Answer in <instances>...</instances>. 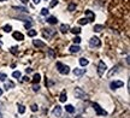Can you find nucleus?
<instances>
[{
  "instance_id": "19",
  "label": "nucleus",
  "mask_w": 130,
  "mask_h": 118,
  "mask_svg": "<svg viewBox=\"0 0 130 118\" xmlns=\"http://www.w3.org/2000/svg\"><path fill=\"white\" fill-rule=\"evenodd\" d=\"M13 87H14V83H13L12 81L6 82V83H5V86H4V88H5L6 90H9V89H11V88H13Z\"/></svg>"
},
{
  "instance_id": "15",
  "label": "nucleus",
  "mask_w": 130,
  "mask_h": 118,
  "mask_svg": "<svg viewBox=\"0 0 130 118\" xmlns=\"http://www.w3.org/2000/svg\"><path fill=\"white\" fill-rule=\"evenodd\" d=\"M70 52L71 53H78L80 51H81V48H80V46L78 45H72V46H70Z\"/></svg>"
},
{
  "instance_id": "7",
  "label": "nucleus",
  "mask_w": 130,
  "mask_h": 118,
  "mask_svg": "<svg viewBox=\"0 0 130 118\" xmlns=\"http://www.w3.org/2000/svg\"><path fill=\"white\" fill-rule=\"evenodd\" d=\"M123 86H124V83H123L122 81H113V82H111V84H110L111 89H117V88H122Z\"/></svg>"
},
{
  "instance_id": "33",
  "label": "nucleus",
  "mask_w": 130,
  "mask_h": 118,
  "mask_svg": "<svg viewBox=\"0 0 130 118\" xmlns=\"http://www.w3.org/2000/svg\"><path fill=\"white\" fill-rule=\"evenodd\" d=\"M30 108H31V111H33V112H36V111L39 110V107H38V105H36V104H33Z\"/></svg>"
},
{
  "instance_id": "27",
  "label": "nucleus",
  "mask_w": 130,
  "mask_h": 118,
  "mask_svg": "<svg viewBox=\"0 0 130 118\" xmlns=\"http://www.w3.org/2000/svg\"><path fill=\"white\" fill-rule=\"evenodd\" d=\"M101 30H104V25H101V24H96L95 27H94V31H101Z\"/></svg>"
},
{
  "instance_id": "24",
  "label": "nucleus",
  "mask_w": 130,
  "mask_h": 118,
  "mask_svg": "<svg viewBox=\"0 0 130 118\" xmlns=\"http://www.w3.org/2000/svg\"><path fill=\"white\" fill-rule=\"evenodd\" d=\"M75 10H76V4H73V3L69 4V6H67V11L72 12V11H75Z\"/></svg>"
},
{
  "instance_id": "18",
  "label": "nucleus",
  "mask_w": 130,
  "mask_h": 118,
  "mask_svg": "<svg viewBox=\"0 0 130 118\" xmlns=\"http://www.w3.org/2000/svg\"><path fill=\"white\" fill-rule=\"evenodd\" d=\"M57 22H58V19L54 16H51V17L47 18V23H49V24H57Z\"/></svg>"
},
{
  "instance_id": "12",
  "label": "nucleus",
  "mask_w": 130,
  "mask_h": 118,
  "mask_svg": "<svg viewBox=\"0 0 130 118\" xmlns=\"http://www.w3.org/2000/svg\"><path fill=\"white\" fill-rule=\"evenodd\" d=\"M119 68H120V65H116V66H113L112 69H111V70L108 71V75H107V76H108V77H112L115 74H117V72H118V69H119Z\"/></svg>"
},
{
  "instance_id": "34",
  "label": "nucleus",
  "mask_w": 130,
  "mask_h": 118,
  "mask_svg": "<svg viewBox=\"0 0 130 118\" xmlns=\"http://www.w3.org/2000/svg\"><path fill=\"white\" fill-rule=\"evenodd\" d=\"M73 42H75V45H78L81 42V37L80 36H76L75 39H73Z\"/></svg>"
},
{
  "instance_id": "22",
  "label": "nucleus",
  "mask_w": 130,
  "mask_h": 118,
  "mask_svg": "<svg viewBox=\"0 0 130 118\" xmlns=\"http://www.w3.org/2000/svg\"><path fill=\"white\" fill-rule=\"evenodd\" d=\"M13 10L21 11V12H24V13H27V12H28V10H27L25 7H21V6H13Z\"/></svg>"
},
{
  "instance_id": "23",
  "label": "nucleus",
  "mask_w": 130,
  "mask_h": 118,
  "mask_svg": "<svg viewBox=\"0 0 130 118\" xmlns=\"http://www.w3.org/2000/svg\"><path fill=\"white\" fill-rule=\"evenodd\" d=\"M36 35H38V31L34 30V29H29V31H28V36L34 37V36H36Z\"/></svg>"
},
{
  "instance_id": "46",
  "label": "nucleus",
  "mask_w": 130,
  "mask_h": 118,
  "mask_svg": "<svg viewBox=\"0 0 130 118\" xmlns=\"http://www.w3.org/2000/svg\"><path fill=\"white\" fill-rule=\"evenodd\" d=\"M1 45H3V44H1V42H0V47H1Z\"/></svg>"
},
{
  "instance_id": "5",
  "label": "nucleus",
  "mask_w": 130,
  "mask_h": 118,
  "mask_svg": "<svg viewBox=\"0 0 130 118\" xmlns=\"http://www.w3.org/2000/svg\"><path fill=\"white\" fill-rule=\"evenodd\" d=\"M106 69H107L106 64H105L102 60H100V62H99V64H98V75H99V76H102V75H104V72L106 71Z\"/></svg>"
},
{
  "instance_id": "35",
  "label": "nucleus",
  "mask_w": 130,
  "mask_h": 118,
  "mask_svg": "<svg viewBox=\"0 0 130 118\" xmlns=\"http://www.w3.org/2000/svg\"><path fill=\"white\" fill-rule=\"evenodd\" d=\"M48 12H49V11H48L47 9H42V10H41V15H42V16H47Z\"/></svg>"
},
{
  "instance_id": "17",
  "label": "nucleus",
  "mask_w": 130,
  "mask_h": 118,
  "mask_svg": "<svg viewBox=\"0 0 130 118\" xmlns=\"http://www.w3.org/2000/svg\"><path fill=\"white\" fill-rule=\"evenodd\" d=\"M66 99H67V95H66V90H63V92L60 93L59 100H60V103H65V101H66Z\"/></svg>"
},
{
  "instance_id": "28",
  "label": "nucleus",
  "mask_w": 130,
  "mask_h": 118,
  "mask_svg": "<svg viewBox=\"0 0 130 118\" xmlns=\"http://www.w3.org/2000/svg\"><path fill=\"white\" fill-rule=\"evenodd\" d=\"M10 52H11L12 54H14V55H17V54H18V47H16V46H13V47H11V48H10Z\"/></svg>"
},
{
  "instance_id": "4",
  "label": "nucleus",
  "mask_w": 130,
  "mask_h": 118,
  "mask_svg": "<svg viewBox=\"0 0 130 118\" xmlns=\"http://www.w3.org/2000/svg\"><path fill=\"white\" fill-rule=\"evenodd\" d=\"M93 108L95 110V112H96L98 116H107V112H106L104 108H101V107H100L98 104H95V103L93 104Z\"/></svg>"
},
{
  "instance_id": "47",
  "label": "nucleus",
  "mask_w": 130,
  "mask_h": 118,
  "mask_svg": "<svg viewBox=\"0 0 130 118\" xmlns=\"http://www.w3.org/2000/svg\"><path fill=\"white\" fill-rule=\"evenodd\" d=\"M0 1H5V0H0Z\"/></svg>"
},
{
  "instance_id": "9",
  "label": "nucleus",
  "mask_w": 130,
  "mask_h": 118,
  "mask_svg": "<svg viewBox=\"0 0 130 118\" xmlns=\"http://www.w3.org/2000/svg\"><path fill=\"white\" fill-rule=\"evenodd\" d=\"M84 13H86V16L88 17V18H87V19H88V22H93V21L95 19V15L90 10H86V11H84Z\"/></svg>"
},
{
  "instance_id": "6",
  "label": "nucleus",
  "mask_w": 130,
  "mask_h": 118,
  "mask_svg": "<svg viewBox=\"0 0 130 118\" xmlns=\"http://www.w3.org/2000/svg\"><path fill=\"white\" fill-rule=\"evenodd\" d=\"M55 34H57V31H55L54 29H43V36L47 37V39L54 36Z\"/></svg>"
},
{
  "instance_id": "36",
  "label": "nucleus",
  "mask_w": 130,
  "mask_h": 118,
  "mask_svg": "<svg viewBox=\"0 0 130 118\" xmlns=\"http://www.w3.org/2000/svg\"><path fill=\"white\" fill-rule=\"evenodd\" d=\"M58 4V0H52V1H51V4H49V6L51 7H54L55 5H57Z\"/></svg>"
},
{
  "instance_id": "21",
  "label": "nucleus",
  "mask_w": 130,
  "mask_h": 118,
  "mask_svg": "<svg viewBox=\"0 0 130 118\" xmlns=\"http://www.w3.org/2000/svg\"><path fill=\"white\" fill-rule=\"evenodd\" d=\"M65 110H66V112H69V113H73V112H75V107H73L72 105H66V106H65Z\"/></svg>"
},
{
  "instance_id": "40",
  "label": "nucleus",
  "mask_w": 130,
  "mask_h": 118,
  "mask_svg": "<svg viewBox=\"0 0 130 118\" xmlns=\"http://www.w3.org/2000/svg\"><path fill=\"white\" fill-rule=\"evenodd\" d=\"M23 81H24V82H28V81H30V78H29L28 76H24V77H23Z\"/></svg>"
},
{
  "instance_id": "1",
  "label": "nucleus",
  "mask_w": 130,
  "mask_h": 118,
  "mask_svg": "<svg viewBox=\"0 0 130 118\" xmlns=\"http://www.w3.org/2000/svg\"><path fill=\"white\" fill-rule=\"evenodd\" d=\"M73 95H75V98H78V99H87L88 98L86 92H83V89L80 88V87H76L73 89Z\"/></svg>"
},
{
  "instance_id": "11",
  "label": "nucleus",
  "mask_w": 130,
  "mask_h": 118,
  "mask_svg": "<svg viewBox=\"0 0 130 118\" xmlns=\"http://www.w3.org/2000/svg\"><path fill=\"white\" fill-rule=\"evenodd\" d=\"M84 72H86V69H78V68L73 69V75L77 76V77H81Z\"/></svg>"
},
{
  "instance_id": "13",
  "label": "nucleus",
  "mask_w": 130,
  "mask_h": 118,
  "mask_svg": "<svg viewBox=\"0 0 130 118\" xmlns=\"http://www.w3.org/2000/svg\"><path fill=\"white\" fill-rule=\"evenodd\" d=\"M33 45H34L35 47H38V48H42V47L46 46L45 42H42L41 40H33Z\"/></svg>"
},
{
  "instance_id": "48",
  "label": "nucleus",
  "mask_w": 130,
  "mask_h": 118,
  "mask_svg": "<svg viewBox=\"0 0 130 118\" xmlns=\"http://www.w3.org/2000/svg\"><path fill=\"white\" fill-rule=\"evenodd\" d=\"M0 106H1V103H0Z\"/></svg>"
},
{
  "instance_id": "2",
  "label": "nucleus",
  "mask_w": 130,
  "mask_h": 118,
  "mask_svg": "<svg viewBox=\"0 0 130 118\" xmlns=\"http://www.w3.org/2000/svg\"><path fill=\"white\" fill-rule=\"evenodd\" d=\"M55 66H57L58 71H59L62 75H67V74L70 72V68H69L67 65H64V64H63V63H60V62H58Z\"/></svg>"
},
{
  "instance_id": "16",
  "label": "nucleus",
  "mask_w": 130,
  "mask_h": 118,
  "mask_svg": "<svg viewBox=\"0 0 130 118\" xmlns=\"http://www.w3.org/2000/svg\"><path fill=\"white\" fill-rule=\"evenodd\" d=\"M59 30H60L63 34H66V33L70 30V27H69L67 24H60V28H59Z\"/></svg>"
},
{
  "instance_id": "42",
  "label": "nucleus",
  "mask_w": 130,
  "mask_h": 118,
  "mask_svg": "<svg viewBox=\"0 0 130 118\" xmlns=\"http://www.w3.org/2000/svg\"><path fill=\"white\" fill-rule=\"evenodd\" d=\"M21 1H22L23 4H28V1H29V0H21Z\"/></svg>"
},
{
  "instance_id": "45",
  "label": "nucleus",
  "mask_w": 130,
  "mask_h": 118,
  "mask_svg": "<svg viewBox=\"0 0 130 118\" xmlns=\"http://www.w3.org/2000/svg\"><path fill=\"white\" fill-rule=\"evenodd\" d=\"M0 118H3V116H1V113H0Z\"/></svg>"
},
{
  "instance_id": "3",
  "label": "nucleus",
  "mask_w": 130,
  "mask_h": 118,
  "mask_svg": "<svg viewBox=\"0 0 130 118\" xmlns=\"http://www.w3.org/2000/svg\"><path fill=\"white\" fill-rule=\"evenodd\" d=\"M89 45H90V47H100L101 46V41H100L99 37L94 36V37H91L89 40Z\"/></svg>"
},
{
  "instance_id": "32",
  "label": "nucleus",
  "mask_w": 130,
  "mask_h": 118,
  "mask_svg": "<svg viewBox=\"0 0 130 118\" xmlns=\"http://www.w3.org/2000/svg\"><path fill=\"white\" fill-rule=\"evenodd\" d=\"M18 112H19L21 114H23V113L25 112V107H24L23 105H19V106H18Z\"/></svg>"
},
{
  "instance_id": "31",
  "label": "nucleus",
  "mask_w": 130,
  "mask_h": 118,
  "mask_svg": "<svg viewBox=\"0 0 130 118\" xmlns=\"http://www.w3.org/2000/svg\"><path fill=\"white\" fill-rule=\"evenodd\" d=\"M12 76H13L14 78H21V77H22V74H21L19 71H13Z\"/></svg>"
},
{
  "instance_id": "30",
  "label": "nucleus",
  "mask_w": 130,
  "mask_h": 118,
  "mask_svg": "<svg viewBox=\"0 0 130 118\" xmlns=\"http://www.w3.org/2000/svg\"><path fill=\"white\" fill-rule=\"evenodd\" d=\"M78 23H80L81 25H84V24H87V23H89V22H88V19H87V17H86V18H81L80 21H78Z\"/></svg>"
},
{
  "instance_id": "39",
  "label": "nucleus",
  "mask_w": 130,
  "mask_h": 118,
  "mask_svg": "<svg viewBox=\"0 0 130 118\" xmlns=\"http://www.w3.org/2000/svg\"><path fill=\"white\" fill-rule=\"evenodd\" d=\"M6 80V75L5 74H0V81H5Z\"/></svg>"
},
{
  "instance_id": "37",
  "label": "nucleus",
  "mask_w": 130,
  "mask_h": 118,
  "mask_svg": "<svg viewBox=\"0 0 130 118\" xmlns=\"http://www.w3.org/2000/svg\"><path fill=\"white\" fill-rule=\"evenodd\" d=\"M24 27H25V29H30L31 28V22H25V24H24Z\"/></svg>"
},
{
  "instance_id": "44",
  "label": "nucleus",
  "mask_w": 130,
  "mask_h": 118,
  "mask_svg": "<svg viewBox=\"0 0 130 118\" xmlns=\"http://www.w3.org/2000/svg\"><path fill=\"white\" fill-rule=\"evenodd\" d=\"M1 94H3V89H1V88H0V95H1Z\"/></svg>"
},
{
  "instance_id": "10",
  "label": "nucleus",
  "mask_w": 130,
  "mask_h": 118,
  "mask_svg": "<svg viewBox=\"0 0 130 118\" xmlns=\"http://www.w3.org/2000/svg\"><path fill=\"white\" fill-rule=\"evenodd\" d=\"M12 36H13V39H16V40H18V41L24 40V35H23L22 33H19V31H14V33L12 34Z\"/></svg>"
},
{
  "instance_id": "43",
  "label": "nucleus",
  "mask_w": 130,
  "mask_h": 118,
  "mask_svg": "<svg viewBox=\"0 0 130 118\" xmlns=\"http://www.w3.org/2000/svg\"><path fill=\"white\" fill-rule=\"evenodd\" d=\"M33 1H34V4H39L40 0H33Z\"/></svg>"
},
{
  "instance_id": "41",
  "label": "nucleus",
  "mask_w": 130,
  "mask_h": 118,
  "mask_svg": "<svg viewBox=\"0 0 130 118\" xmlns=\"http://www.w3.org/2000/svg\"><path fill=\"white\" fill-rule=\"evenodd\" d=\"M31 71H33V69H30V68H28V69H25V72H27V74H30Z\"/></svg>"
},
{
  "instance_id": "38",
  "label": "nucleus",
  "mask_w": 130,
  "mask_h": 118,
  "mask_svg": "<svg viewBox=\"0 0 130 118\" xmlns=\"http://www.w3.org/2000/svg\"><path fill=\"white\" fill-rule=\"evenodd\" d=\"M39 89H40V86H39V84H34V86H33V90H34V92H38Z\"/></svg>"
},
{
  "instance_id": "20",
  "label": "nucleus",
  "mask_w": 130,
  "mask_h": 118,
  "mask_svg": "<svg viewBox=\"0 0 130 118\" xmlns=\"http://www.w3.org/2000/svg\"><path fill=\"white\" fill-rule=\"evenodd\" d=\"M88 59H86V58H80V65L81 66H87L88 65Z\"/></svg>"
},
{
  "instance_id": "8",
  "label": "nucleus",
  "mask_w": 130,
  "mask_h": 118,
  "mask_svg": "<svg viewBox=\"0 0 130 118\" xmlns=\"http://www.w3.org/2000/svg\"><path fill=\"white\" fill-rule=\"evenodd\" d=\"M52 113H53V116H54V117H60V116H62V106L57 105V106H55V107L53 108Z\"/></svg>"
},
{
  "instance_id": "25",
  "label": "nucleus",
  "mask_w": 130,
  "mask_h": 118,
  "mask_svg": "<svg viewBox=\"0 0 130 118\" xmlns=\"http://www.w3.org/2000/svg\"><path fill=\"white\" fill-rule=\"evenodd\" d=\"M70 31H71L72 34H75V35H78V34L81 33V29H80L78 27H75V28H72Z\"/></svg>"
},
{
  "instance_id": "29",
  "label": "nucleus",
  "mask_w": 130,
  "mask_h": 118,
  "mask_svg": "<svg viewBox=\"0 0 130 118\" xmlns=\"http://www.w3.org/2000/svg\"><path fill=\"white\" fill-rule=\"evenodd\" d=\"M47 53H48V55H49V58H51V59H54V58H55V53H54V51H53V49H48V51H47Z\"/></svg>"
},
{
  "instance_id": "14",
  "label": "nucleus",
  "mask_w": 130,
  "mask_h": 118,
  "mask_svg": "<svg viewBox=\"0 0 130 118\" xmlns=\"http://www.w3.org/2000/svg\"><path fill=\"white\" fill-rule=\"evenodd\" d=\"M40 81H41V76H40V74H35L34 77H33V80H31V82H33L34 84H39Z\"/></svg>"
},
{
  "instance_id": "26",
  "label": "nucleus",
  "mask_w": 130,
  "mask_h": 118,
  "mask_svg": "<svg viewBox=\"0 0 130 118\" xmlns=\"http://www.w3.org/2000/svg\"><path fill=\"white\" fill-rule=\"evenodd\" d=\"M3 30H4L5 33H10V31H12V27H11L10 24H6V25H4Z\"/></svg>"
}]
</instances>
